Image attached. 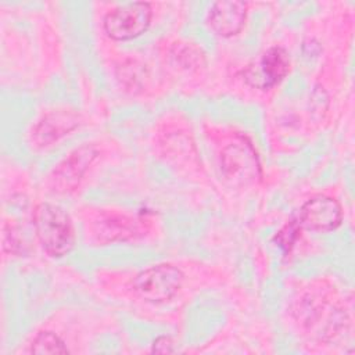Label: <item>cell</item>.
<instances>
[{
    "label": "cell",
    "mask_w": 355,
    "mask_h": 355,
    "mask_svg": "<svg viewBox=\"0 0 355 355\" xmlns=\"http://www.w3.org/2000/svg\"><path fill=\"white\" fill-rule=\"evenodd\" d=\"M153 352H159V354H166V352H173L175 347H173V341L171 337L168 336H161L158 338H155V341L153 343Z\"/></svg>",
    "instance_id": "obj_15"
},
{
    "label": "cell",
    "mask_w": 355,
    "mask_h": 355,
    "mask_svg": "<svg viewBox=\"0 0 355 355\" xmlns=\"http://www.w3.org/2000/svg\"><path fill=\"white\" fill-rule=\"evenodd\" d=\"M248 4L237 0H220L211 4L207 12L208 26L220 37L240 33L247 21Z\"/></svg>",
    "instance_id": "obj_10"
},
{
    "label": "cell",
    "mask_w": 355,
    "mask_h": 355,
    "mask_svg": "<svg viewBox=\"0 0 355 355\" xmlns=\"http://www.w3.org/2000/svg\"><path fill=\"white\" fill-rule=\"evenodd\" d=\"M220 171L233 186H245L261 178V165L252 144L239 137L222 148Z\"/></svg>",
    "instance_id": "obj_4"
},
{
    "label": "cell",
    "mask_w": 355,
    "mask_h": 355,
    "mask_svg": "<svg viewBox=\"0 0 355 355\" xmlns=\"http://www.w3.org/2000/svg\"><path fill=\"white\" fill-rule=\"evenodd\" d=\"M80 125V115L75 110H53L44 114L31 130V141L37 148H46Z\"/></svg>",
    "instance_id": "obj_9"
},
{
    "label": "cell",
    "mask_w": 355,
    "mask_h": 355,
    "mask_svg": "<svg viewBox=\"0 0 355 355\" xmlns=\"http://www.w3.org/2000/svg\"><path fill=\"white\" fill-rule=\"evenodd\" d=\"M183 272L169 263L150 266L133 279L132 287L137 297L151 304H161L172 300L182 288Z\"/></svg>",
    "instance_id": "obj_2"
},
{
    "label": "cell",
    "mask_w": 355,
    "mask_h": 355,
    "mask_svg": "<svg viewBox=\"0 0 355 355\" xmlns=\"http://www.w3.org/2000/svg\"><path fill=\"white\" fill-rule=\"evenodd\" d=\"M302 229L312 232H331L343 222V209L340 202L324 194H318L306 200L295 216Z\"/></svg>",
    "instance_id": "obj_8"
},
{
    "label": "cell",
    "mask_w": 355,
    "mask_h": 355,
    "mask_svg": "<svg viewBox=\"0 0 355 355\" xmlns=\"http://www.w3.org/2000/svg\"><path fill=\"white\" fill-rule=\"evenodd\" d=\"M172 64L184 71H194L205 64V57L201 49L191 43H175L169 51Z\"/></svg>",
    "instance_id": "obj_11"
},
{
    "label": "cell",
    "mask_w": 355,
    "mask_h": 355,
    "mask_svg": "<svg viewBox=\"0 0 355 355\" xmlns=\"http://www.w3.org/2000/svg\"><path fill=\"white\" fill-rule=\"evenodd\" d=\"M98 157V150L93 144H83L72 150L60 161L49 176V187L55 194L75 191L89 168Z\"/></svg>",
    "instance_id": "obj_5"
},
{
    "label": "cell",
    "mask_w": 355,
    "mask_h": 355,
    "mask_svg": "<svg viewBox=\"0 0 355 355\" xmlns=\"http://www.w3.org/2000/svg\"><path fill=\"white\" fill-rule=\"evenodd\" d=\"M301 225L298 223L297 218H293L290 219L282 229L280 232L275 236V240L277 241V245L280 248L284 250V252H290L291 248L294 247L295 241L298 240L300 237V232H301Z\"/></svg>",
    "instance_id": "obj_13"
},
{
    "label": "cell",
    "mask_w": 355,
    "mask_h": 355,
    "mask_svg": "<svg viewBox=\"0 0 355 355\" xmlns=\"http://www.w3.org/2000/svg\"><path fill=\"white\" fill-rule=\"evenodd\" d=\"M32 354H67L65 343L53 331H40L31 343Z\"/></svg>",
    "instance_id": "obj_12"
},
{
    "label": "cell",
    "mask_w": 355,
    "mask_h": 355,
    "mask_svg": "<svg viewBox=\"0 0 355 355\" xmlns=\"http://www.w3.org/2000/svg\"><path fill=\"white\" fill-rule=\"evenodd\" d=\"M153 19V7L146 1L119 4L110 10L103 21L104 32L118 42L132 40L143 35Z\"/></svg>",
    "instance_id": "obj_3"
},
{
    "label": "cell",
    "mask_w": 355,
    "mask_h": 355,
    "mask_svg": "<svg viewBox=\"0 0 355 355\" xmlns=\"http://www.w3.org/2000/svg\"><path fill=\"white\" fill-rule=\"evenodd\" d=\"M291 58L282 46L269 47L244 71L245 82L257 89L268 90L279 85L290 72Z\"/></svg>",
    "instance_id": "obj_6"
},
{
    "label": "cell",
    "mask_w": 355,
    "mask_h": 355,
    "mask_svg": "<svg viewBox=\"0 0 355 355\" xmlns=\"http://www.w3.org/2000/svg\"><path fill=\"white\" fill-rule=\"evenodd\" d=\"M3 248L4 251L19 255L25 252V243L22 237L19 236V230L15 226H4V234H3Z\"/></svg>",
    "instance_id": "obj_14"
},
{
    "label": "cell",
    "mask_w": 355,
    "mask_h": 355,
    "mask_svg": "<svg viewBox=\"0 0 355 355\" xmlns=\"http://www.w3.org/2000/svg\"><path fill=\"white\" fill-rule=\"evenodd\" d=\"M141 220L118 212H100L89 223L92 240L100 245L128 241L141 236Z\"/></svg>",
    "instance_id": "obj_7"
},
{
    "label": "cell",
    "mask_w": 355,
    "mask_h": 355,
    "mask_svg": "<svg viewBox=\"0 0 355 355\" xmlns=\"http://www.w3.org/2000/svg\"><path fill=\"white\" fill-rule=\"evenodd\" d=\"M33 226L36 237L47 255L61 258L73 250L76 243L73 222L60 205L40 202L33 211Z\"/></svg>",
    "instance_id": "obj_1"
}]
</instances>
